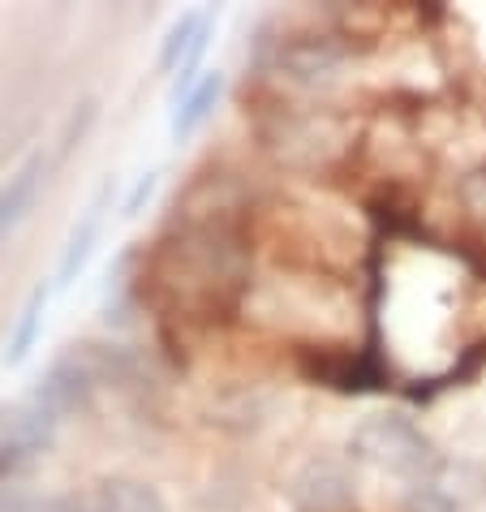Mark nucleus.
Wrapping results in <instances>:
<instances>
[{"label": "nucleus", "mask_w": 486, "mask_h": 512, "mask_svg": "<svg viewBox=\"0 0 486 512\" xmlns=\"http://www.w3.org/2000/svg\"><path fill=\"white\" fill-rule=\"evenodd\" d=\"M349 452H353V461L379 469V474H392V478H409V482L426 478L431 474V465H435L431 439L422 435L418 422H409L400 414L366 418L349 435Z\"/></svg>", "instance_id": "nucleus-1"}, {"label": "nucleus", "mask_w": 486, "mask_h": 512, "mask_svg": "<svg viewBox=\"0 0 486 512\" xmlns=\"http://www.w3.org/2000/svg\"><path fill=\"white\" fill-rule=\"evenodd\" d=\"M112 177L108 181H99L95 194H91V203L78 211V220H74V229H69L65 237V246H61V259H56V289H69L82 272H87V263H91V254L99 246V237H104V224H108V211H112Z\"/></svg>", "instance_id": "nucleus-2"}, {"label": "nucleus", "mask_w": 486, "mask_h": 512, "mask_svg": "<svg viewBox=\"0 0 486 512\" xmlns=\"http://www.w3.org/2000/svg\"><path fill=\"white\" fill-rule=\"evenodd\" d=\"M35 401H44L56 418H69L78 414V409H91V396H95V371L87 362H82V353H65V358H56L44 379L35 383Z\"/></svg>", "instance_id": "nucleus-3"}, {"label": "nucleus", "mask_w": 486, "mask_h": 512, "mask_svg": "<svg viewBox=\"0 0 486 512\" xmlns=\"http://www.w3.org/2000/svg\"><path fill=\"white\" fill-rule=\"evenodd\" d=\"M48 168H52V155L44 147H35V151L22 155V164L13 168L5 181H0V237H9L26 220L35 194L44 190V181H48Z\"/></svg>", "instance_id": "nucleus-4"}, {"label": "nucleus", "mask_w": 486, "mask_h": 512, "mask_svg": "<svg viewBox=\"0 0 486 512\" xmlns=\"http://www.w3.org/2000/svg\"><path fill=\"white\" fill-rule=\"evenodd\" d=\"M293 504L297 512H349L353 508V478L345 465L314 461L302 469V478L293 482Z\"/></svg>", "instance_id": "nucleus-5"}, {"label": "nucleus", "mask_w": 486, "mask_h": 512, "mask_svg": "<svg viewBox=\"0 0 486 512\" xmlns=\"http://www.w3.org/2000/svg\"><path fill=\"white\" fill-rule=\"evenodd\" d=\"M310 379L327 383V388H340V392H370L379 388V366L370 358H357V353H319L314 362H306Z\"/></svg>", "instance_id": "nucleus-6"}, {"label": "nucleus", "mask_w": 486, "mask_h": 512, "mask_svg": "<svg viewBox=\"0 0 486 512\" xmlns=\"http://www.w3.org/2000/svg\"><path fill=\"white\" fill-rule=\"evenodd\" d=\"M220 95H224V74L220 69H203V78L190 87V95L173 108V125H168V130H173V142H185L203 130L207 117L220 104Z\"/></svg>", "instance_id": "nucleus-7"}, {"label": "nucleus", "mask_w": 486, "mask_h": 512, "mask_svg": "<svg viewBox=\"0 0 486 512\" xmlns=\"http://www.w3.org/2000/svg\"><path fill=\"white\" fill-rule=\"evenodd\" d=\"M87 504L95 512H168L164 495L155 491L151 482H138V478H108V482H99Z\"/></svg>", "instance_id": "nucleus-8"}, {"label": "nucleus", "mask_w": 486, "mask_h": 512, "mask_svg": "<svg viewBox=\"0 0 486 512\" xmlns=\"http://www.w3.org/2000/svg\"><path fill=\"white\" fill-rule=\"evenodd\" d=\"M48 284L39 280L31 284V293H26V302L18 310V323H13V332H9V345H5V366H22L26 358H31V349H35V340L39 332H44V310H48Z\"/></svg>", "instance_id": "nucleus-9"}, {"label": "nucleus", "mask_w": 486, "mask_h": 512, "mask_svg": "<svg viewBox=\"0 0 486 512\" xmlns=\"http://www.w3.org/2000/svg\"><path fill=\"white\" fill-rule=\"evenodd\" d=\"M95 121H99V99L95 95H82L74 108L65 112V121H61V130H56V151H52V164H61V160H69L82 142L91 138V130H95Z\"/></svg>", "instance_id": "nucleus-10"}, {"label": "nucleus", "mask_w": 486, "mask_h": 512, "mask_svg": "<svg viewBox=\"0 0 486 512\" xmlns=\"http://www.w3.org/2000/svg\"><path fill=\"white\" fill-rule=\"evenodd\" d=\"M405 512H456V495L435 474H426L405 491Z\"/></svg>", "instance_id": "nucleus-11"}, {"label": "nucleus", "mask_w": 486, "mask_h": 512, "mask_svg": "<svg viewBox=\"0 0 486 512\" xmlns=\"http://www.w3.org/2000/svg\"><path fill=\"white\" fill-rule=\"evenodd\" d=\"M155 190H160V173H155V168H151V173H142V177L134 181V190L125 194V203H121V216H125V220L142 216V207H147L151 198H155Z\"/></svg>", "instance_id": "nucleus-12"}, {"label": "nucleus", "mask_w": 486, "mask_h": 512, "mask_svg": "<svg viewBox=\"0 0 486 512\" xmlns=\"http://www.w3.org/2000/svg\"><path fill=\"white\" fill-rule=\"evenodd\" d=\"M0 512H18V500H13V495H0Z\"/></svg>", "instance_id": "nucleus-13"}]
</instances>
